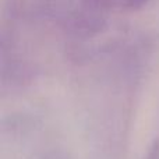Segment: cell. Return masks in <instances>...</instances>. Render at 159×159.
Wrapping results in <instances>:
<instances>
[{"label": "cell", "instance_id": "cell-1", "mask_svg": "<svg viewBox=\"0 0 159 159\" xmlns=\"http://www.w3.org/2000/svg\"><path fill=\"white\" fill-rule=\"evenodd\" d=\"M88 7L99 8V10H113V11H123V10H134L140 8L149 0H84Z\"/></svg>", "mask_w": 159, "mask_h": 159}, {"label": "cell", "instance_id": "cell-2", "mask_svg": "<svg viewBox=\"0 0 159 159\" xmlns=\"http://www.w3.org/2000/svg\"><path fill=\"white\" fill-rule=\"evenodd\" d=\"M144 159H159V140H155L152 145L149 147L147 157Z\"/></svg>", "mask_w": 159, "mask_h": 159}]
</instances>
